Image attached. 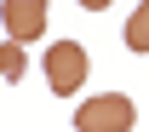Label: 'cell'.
Segmentation results:
<instances>
[{"mask_svg": "<svg viewBox=\"0 0 149 132\" xmlns=\"http://www.w3.org/2000/svg\"><path fill=\"white\" fill-rule=\"evenodd\" d=\"M0 23H6V40H40L46 35V0H0Z\"/></svg>", "mask_w": 149, "mask_h": 132, "instance_id": "obj_3", "label": "cell"}, {"mask_svg": "<svg viewBox=\"0 0 149 132\" xmlns=\"http://www.w3.org/2000/svg\"><path fill=\"white\" fill-rule=\"evenodd\" d=\"M23 75H29V52H23V40H6V46H0V80L17 86Z\"/></svg>", "mask_w": 149, "mask_h": 132, "instance_id": "obj_4", "label": "cell"}, {"mask_svg": "<svg viewBox=\"0 0 149 132\" xmlns=\"http://www.w3.org/2000/svg\"><path fill=\"white\" fill-rule=\"evenodd\" d=\"M126 52H149V0H138V12L126 17Z\"/></svg>", "mask_w": 149, "mask_h": 132, "instance_id": "obj_5", "label": "cell"}, {"mask_svg": "<svg viewBox=\"0 0 149 132\" xmlns=\"http://www.w3.org/2000/svg\"><path fill=\"white\" fill-rule=\"evenodd\" d=\"M74 6H86V12H109L115 0H74Z\"/></svg>", "mask_w": 149, "mask_h": 132, "instance_id": "obj_6", "label": "cell"}, {"mask_svg": "<svg viewBox=\"0 0 149 132\" xmlns=\"http://www.w3.org/2000/svg\"><path fill=\"white\" fill-rule=\"evenodd\" d=\"M86 69H92V57H86L80 40H57V46H46V86H52L57 98L80 92V86H86Z\"/></svg>", "mask_w": 149, "mask_h": 132, "instance_id": "obj_2", "label": "cell"}, {"mask_svg": "<svg viewBox=\"0 0 149 132\" xmlns=\"http://www.w3.org/2000/svg\"><path fill=\"white\" fill-rule=\"evenodd\" d=\"M132 121H138V103L126 92L80 98V109H74V132H132Z\"/></svg>", "mask_w": 149, "mask_h": 132, "instance_id": "obj_1", "label": "cell"}]
</instances>
